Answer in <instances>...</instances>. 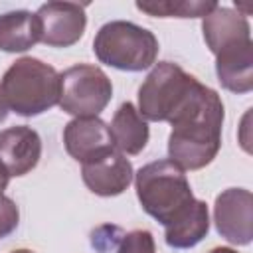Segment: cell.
<instances>
[{
    "label": "cell",
    "instance_id": "cell-3",
    "mask_svg": "<svg viewBox=\"0 0 253 253\" xmlns=\"http://www.w3.org/2000/svg\"><path fill=\"white\" fill-rule=\"evenodd\" d=\"M204 83L178 63H156L138 87V113L144 121L172 123L202 93Z\"/></svg>",
    "mask_w": 253,
    "mask_h": 253
},
{
    "label": "cell",
    "instance_id": "cell-5",
    "mask_svg": "<svg viewBox=\"0 0 253 253\" xmlns=\"http://www.w3.org/2000/svg\"><path fill=\"white\" fill-rule=\"evenodd\" d=\"M97 59L121 71H144L156 63V36L132 22L113 20L99 28L93 40Z\"/></svg>",
    "mask_w": 253,
    "mask_h": 253
},
{
    "label": "cell",
    "instance_id": "cell-10",
    "mask_svg": "<svg viewBox=\"0 0 253 253\" xmlns=\"http://www.w3.org/2000/svg\"><path fill=\"white\" fill-rule=\"evenodd\" d=\"M83 184L97 196L111 198L123 194L134 180V170L130 160L117 148L105 156L85 162L81 166Z\"/></svg>",
    "mask_w": 253,
    "mask_h": 253
},
{
    "label": "cell",
    "instance_id": "cell-9",
    "mask_svg": "<svg viewBox=\"0 0 253 253\" xmlns=\"http://www.w3.org/2000/svg\"><path fill=\"white\" fill-rule=\"evenodd\" d=\"M63 144L71 158L85 164L115 150L109 125L99 117H79L65 125Z\"/></svg>",
    "mask_w": 253,
    "mask_h": 253
},
{
    "label": "cell",
    "instance_id": "cell-6",
    "mask_svg": "<svg viewBox=\"0 0 253 253\" xmlns=\"http://www.w3.org/2000/svg\"><path fill=\"white\" fill-rule=\"evenodd\" d=\"M113 97L109 75L89 63H77L59 73V107L61 111L79 117H97L105 111Z\"/></svg>",
    "mask_w": 253,
    "mask_h": 253
},
{
    "label": "cell",
    "instance_id": "cell-4",
    "mask_svg": "<svg viewBox=\"0 0 253 253\" xmlns=\"http://www.w3.org/2000/svg\"><path fill=\"white\" fill-rule=\"evenodd\" d=\"M0 89L10 111L38 117L59 103V73L38 57H20L4 71Z\"/></svg>",
    "mask_w": 253,
    "mask_h": 253
},
{
    "label": "cell",
    "instance_id": "cell-8",
    "mask_svg": "<svg viewBox=\"0 0 253 253\" xmlns=\"http://www.w3.org/2000/svg\"><path fill=\"white\" fill-rule=\"evenodd\" d=\"M42 26V42L49 47H69L77 43L87 26L85 6L75 2H47L36 12Z\"/></svg>",
    "mask_w": 253,
    "mask_h": 253
},
{
    "label": "cell",
    "instance_id": "cell-15",
    "mask_svg": "<svg viewBox=\"0 0 253 253\" xmlns=\"http://www.w3.org/2000/svg\"><path fill=\"white\" fill-rule=\"evenodd\" d=\"M42 42V26L30 10H12L0 14V49L18 53Z\"/></svg>",
    "mask_w": 253,
    "mask_h": 253
},
{
    "label": "cell",
    "instance_id": "cell-20",
    "mask_svg": "<svg viewBox=\"0 0 253 253\" xmlns=\"http://www.w3.org/2000/svg\"><path fill=\"white\" fill-rule=\"evenodd\" d=\"M8 182H10V174H8L6 168L0 164V196H4V190L8 188Z\"/></svg>",
    "mask_w": 253,
    "mask_h": 253
},
{
    "label": "cell",
    "instance_id": "cell-16",
    "mask_svg": "<svg viewBox=\"0 0 253 253\" xmlns=\"http://www.w3.org/2000/svg\"><path fill=\"white\" fill-rule=\"evenodd\" d=\"M210 231V211L206 202L194 200L192 208L174 223L164 227V239L168 247L190 249L198 245Z\"/></svg>",
    "mask_w": 253,
    "mask_h": 253
},
{
    "label": "cell",
    "instance_id": "cell-12",
    "mask_svg": "<svg viewBox=\"0 0 253 253\" xmlns=\"http://www.w3.org/2000/svg\"><path fill=\"white\" fill-rule=\"evenodd\" d=\"M215 73L223 89L243 95L253 89V42H233L215 53Z\"/></svg>",
    "mask_w": 253,
    "mask_h": 253
},
{
    "label": "cell",
    "instance_id": "cell-11",
    "mask_svg": "<svg viewBox=\"0 0 253 253\" xmlns=\"http://www.w3.org/2000/svg\"><path fill=\"white\" fill-rule=\"evenodd\" d=\"M42 158V138L26 125L0 130V164L10 176H26Z\"/></svg>",
    "mask_w": 253,
    "mask_h": 253
},
{
    "label": "cell",
    "instance_id": "cell-18",
    "mask_svg": "<svg viewBox=\"0 0 253 253\" xmlns=\"http://www.w3.org/2000/svg\"><path fill=\"white\" fill-rule=\"evenodd\" d=\"M113 253H156L154 237L148 229H132L121 237Z\"/></svg>",
    "mask_w": 253,
    "mask_h": 253
},
{
    "label": "cell",
    "instance_id": "cell-21",
    "mask_svg": "<svg viewBox=\"0 0 253 253\" xmlns=\"http://www.w3.org/2000/svg\"><path fill=\"white\" fill-rule=\"evenodd\" d=\"M8 105H6V101H4V95H2V89H0V123L2 121H6V117H8Z\"/></svg>",
    "mask_w": 253,
    "mask_h": 253
},
{
    "label": "cell",
    "instance_id": "cell-1",
    "mask_svg": "<svg viewBox=\"0 0 253 253\" xmlns=\"http://www.w3.org/2000/svg\"><path fill=\"white\" fill-rule=\"evenodd\" d=\"M223 103L211 87L204 85L196 101L170 125L168 156L182 170L208 166L221 148Z\"/></svg>",
    "mask_w": 253,
    "mask_h": 253
},
{
    "label": "cell",
    "instance_id": "cell-7",
    "mask_svg": "<svg viewBox=\"0 0 253 253\" xmlns=\"http://www.w3.org/2000/svg\"><path fill=\"white\" fill-rule=\"evenodd\" d=\"M217 233L233 245H249L253 239V196L245 188L223 190L213 204Z\"/></svg>",
    "mask_w": 253,
    "mask_h": 253
},
{
    "label": "cell",
    "instance_id": "cell-22",
    "mask_svg": "<svg viewBox=\"0 0 253 253\" xmlns=\"http://www.w3.org/2000/svg\"><path fill=\"white\" fill-rule=\"evenodd\" d=\"M208 253H237V251L231 249V247H213V249L208 251Z\"/></svg>",
    "mask_w": 253,
    "mask_h": 253
},
{
    "label": "cell",
    "instance_id": "cell-23",
    "mask_svg": "<svg viewBox=\"0 0 253 253\" xmlns=\"http://www.w3.org/2000/svg\"><path fill=\"white\" fill-rule=\"evenodd\" d=\"M10 253H34L32 249H14V251H10Z\"/></svg>",
    "mask_w": 253,
    "mask_h": 253
},
{
    "label": "cell",
    "instance_id": "cell-13",
    "mask_svg": "<svg viewBox=\"0 0 253 253\" xmlns=\"http://www.w3.org/2000/svg\"><path fill=\"white\" fill-rule=\"evenodd\" d=\"M202 32L206 45L215 55L221 47L251 38V26L245 18V14L235 12L227 6H215L210 14L202 18Z\"/></svg>",
    "mask_w": 253,
    "mask_h": 253
},
{
    "label": "cell",
    "instance_id": "cell-2",
    "mask_svg": "<svg viewBox=\"0 0 253 253\" xmlns=\"http://www.w3.org/2000/svg\"><path fill=\"white\" fill-rule=\"evenodd\" d=\"M134 186L142 210L164 227L180 219L196 200L184 170L170 158L144 164L134 174Z\"/></svg>",
    "mask_w": 253,
    "mask_h": 253
},
{
    "label": "cell",
    "instance_id": "cell-17",
    "mask_svg": "<svg viewBox=\"0 0 253 253\" xmlns=\"http://www.w3.org/2000/svg\"><path fill=\"white\" fill-rule=\"evenodd\" d=\"M217 2L204 0H154V2H136L140 12L156 18H204L210 14Z\"/></svg>",
    "mask_w": 253,
    "mask_h": 253
},
{
    "label": "cell",
    "instance_id": "cell-19",
    "mask_svg": "<svg viewBox=\"0 0 253 253\" xmlns=\"http://www.w3.org/2000/svg\"><path fill=\"white\" fill-rule=\"evenodd\" d=\"M123 235H125V231L117 225H101L91 233V245L99 253H111V251H115V247L119 245Z\"/></svg>",
    "mask_w": 253,
    "mask_h": 253
},
{
    "label": "cell",
    "instance_id": "cell-14",
    "mask_svg": "<svg viewBox=\"0 0 253 253\" xmlns=\"http://www.w3.org/2000/svg\"><path fill=\"white\" fill-rule=\"evenodd\" d=\"M109 132H111L115 148L123 154H130V156L142 152L150 138L148 123L142 119L138 109L128 101L123 103L115 111V117L109 125Z\"/></svg>",
    "mask_w": 253,
    "mask_h": 253
}]
</instances>
